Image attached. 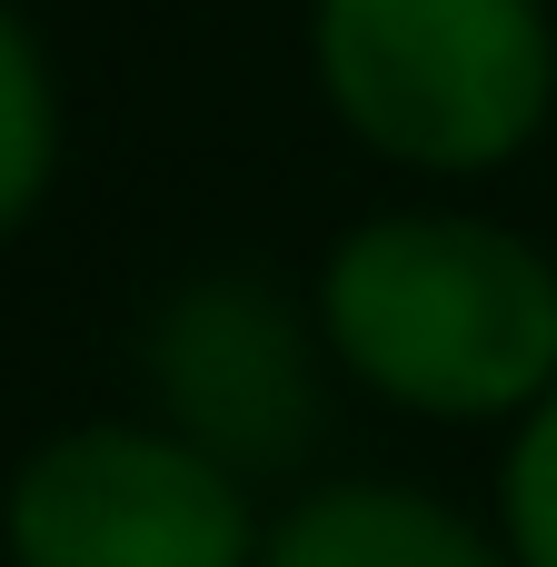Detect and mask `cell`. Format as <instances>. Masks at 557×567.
<instances>
[{
	"mask_svg": "<svg viewBox=\"0 0 557 567\" xmlns=\"http://www.w3.org/2000/svg\"><path fill=\"white\" fill-rule=\"evenodd\" d=\"M60 159V100H50V60L40 40L0 10V229H20L50 189Z\"/></svg>",
	"mask_w": 557,
	"mask_h": 567,
	"instance_id": "obj_6",
	"label": "cell"
},
{
	"mask_svg": "<svg viewBox=\"0 0 557 567\" xmlns=\"http://www.w3.org/2000/svg\"><path fill=\"white\" fill-rule=\"evenodd\" d=\"M498 508H508V548H518V567H557V399L528 409V429H518V449H508Z\"/></svg>",
	"mask_w": 557,
	"mask_h": 567,
	"instance_id": "obj_7",
	"label": "cell"
},
{
	"mask_svg": "<svg viewBox=\"0 0 557 567\" xmlns=\"http://www.w3.org/2000/svg\"><path fill=\"white\" fill-rule=\"evenodd\" d=\"M259 567H508L468 518H448L419 488H319L279 518V538L259 548Z\"/></svg>",
	"mask_w": 557,
	"mask_h": 567,
	"instance_id": "obj_5",
	"label": "cell"
},
{
	"mask_svg": "<svg viewBox=\"0 0 557 567\" xmlns=\"http://www.w3.org/2000/svg\"><path fill=\"white\" fill-rule=\"evenodd\" d=\"M149 389L169 399V439L219 458L229 478L249 468H299L319 439V369L309 329L269 279H189L149 319Z\"/></svg>",
	"mask_w": 557,
	"mask_h": 567,
	"instance_id": "obj_4",
	"label": "cell"
},
{
	"mask_svg": "<svg viewBox=\"0 0 557 567\" xmlns=\"http://www.w3.org/2000/svg\"><path fill=\"white\" fill-rule=\"evenodd\" d=\"M20 567H249L259 528L219 458L169 429H70L10 478Z\"/></svg>",
	"mask_w": 557,
	"mask_h": 567,
	"instance_id": "obj_3",
	"label": "cell"
},
{
	"mask_svg": "<svg viewBox=\"0 0 557 567\" xmlns=\"http://www.w3.org/2000/svg\"><path fill=\"white\" fill-rule=\"evenodd\" d=\"M329 110L409 169H498L557 100V30L538 0H319Z\"/></svg>",
	"mask_w": 557,
	"mask_h": 567,
	"instance_id": "obj_2",
	"label": "cell"
},
{
	"mask_svg": "<svg viewBox=\"0 0 557 567\" xmlns=\"http://www.w3.org/2000/svg\"><path fill=\"white\" fill-rule=\"evenodd\" d=\"M319 329L349 379L419 419H498L557 399V269L448 209L369 219L319 279Z\"/></svg>",
	"mask_w": 557,
	"mask_h": 567,
	"instance_id": "obj_1",
	"label": "cell"
}]
</instances>
